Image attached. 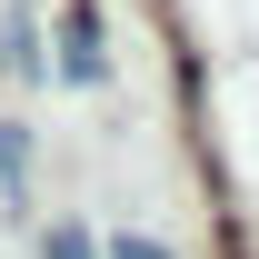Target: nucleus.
<instances>
[{
    "mask_svg": "<svg viewBox=\"0 0 259 259\" xmlns=\"http://www.w3.org/2000/svg\"><path fill=\"white\" fill-rule=\"evenodd\" d=\"M50 259H90V239L80 229H50Z\"/></svg>",
    "mask_w": 259,
    "mask_h": 259,
    "instance_id": "obj_3",
    "label": "nucleus"
},
{
    "mask_svg": "<svg viewBox=\"0 0 259 259\" xmlns=\"http://www.w3.org/2000/svg\"><path fill=\"white\" fill-rule=\"evenodd\" d=\"M100 60H110V50H100V10L70 0V10H60V70H70V80H100Z\"/></svg>",
    "mask_w": 259,
    "mask_h": 259,
    "instance_id": "obj_1",
    "label": "nucleus"
},
{
    "mask_svg": "<svg viewBox=\"0 0 259 259\" xmlns=\"http://www.w3.org/2000/svg\"><path fill=\"white\" fill-rule=\"evenodd\" d=\"M110 259H169V249H160V239H130V229H120V239H110Z\"/></svg>",
    "mask_w": 259,
    "mask_h": 259,
    "instance_id": "obj_2",
    "label": "nucleus"
}]
</instances>
